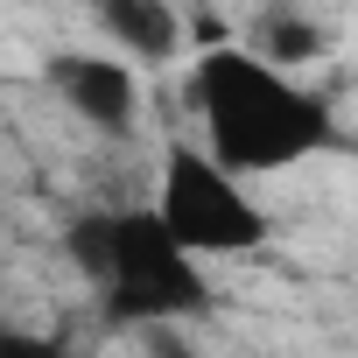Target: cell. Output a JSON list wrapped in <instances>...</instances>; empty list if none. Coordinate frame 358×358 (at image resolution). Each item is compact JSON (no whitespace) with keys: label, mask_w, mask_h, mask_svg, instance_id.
I'll return each instance as SVG.
<instances>
[{"label":"cell","mask_w":358,"mask_h":358,"mask_svg":"<svg viewBox=\"0 0 358 358\" xmlns=\"http://www.w3.org/2000/svg\"><path fill=\"white\" fill-rule=\"evenodd\" d=\"M190 106L204 113V127H211L204 155L225 176L288 169L330 141L323 99H309L288 71L260 64L253 50H204V64L190 71Z\"/></svg>","instance_id":"1"},{"label":"cell","mask_w":358,"mask_h":358,"mask_svg":"<svg viewBox=\"0 0 358 358\" xmlns=\"http://www.w3.org/2000/svg\"><path fill=\"white\" fill-rule=\"evenodd\" d=\"M106 302L120 323H169L211 302V281L197 274V260L169 239V225L155 211H113V260H106Z\"/></svg>","instance_id":"2"},{"label":"cell","mask_w":358,"mask_h":358,"mask_svg":"<svg viewBox=\"0 0 358 358\" xmlns=\"http://www.w3.org/2000/svg\"><path fill=\"white\" fill-rule=\"evenodd\" d=\"M155 218L169 225V239L190 260H204V253H253L267 239V211L239 190V176H225L204 148H183V141H176L169 162H162Z\"/></svg>","instance_id":"3"},{"label":"cell","mask_w":358,"mask_h":358,"mask_svg":"<svg viewBox=\"0 0 358 358\" xmlns=\"http://www.w3.org/2000/svg\"><path fill=\"white\" fill-rule=\"evenodd\" d=\"M50 92L78 113V120H92L99 134H127L134 127V71L127 64H113V57H50Z\"/></svg>","instance_id":"4"},{"label":"cell","mask_w":358,"mask_h":358,"mask_svg":"<svg viewBox=\"0 0 358 358\" xmlns=\"http://www.w3.org/2000/svg\"><path fill=\"white\" fill-rule=\"evenodd\" d=\"M92 15L127 57H148V64L176 57V43H183V15H176L169 0H99Z\"/></svg>","instance_id":"5"},{"label":"cell","mask_w":358,"mask_h":358,"mask_svg":"<svg viewBox=\"0 0 358 358\" xmlns=\"http://www.w3.org/2000/svg\"><path fill=\"white\" fill-rule=\"evenodd\" d=\"M253 57L274 64V71H295V64L323 57V29L302 22V15H288V8H267V15H260V50H253Z\"/></svg>","instance_id":"6"},{"label":"cell","mask_w":358,"mask_h":358,"mask_svg":"<svg viewBox=\"0 0 358 358\" xmlns=\"http://www.w3.org/2000/svg\"><path fill=\"white\" fill-rule=\"evenodd\" d=\"M71 260H78V274L106 281V260H113V211H92V218L71 225Z\"/></svg>","instance_id":"7"},{"label":"cell","mask_w":358,"mask_h":358,"mask_svg":"<svg viewBox=\"0 0 358 358\" xmlns=\"http://www.w3.org/2000/svg\"><path fill=\"white\" fill-rule=\"evenodd\" d=\"M0 358H64L50 337H15V330H0Z\"/></svg>","instance_id":"8"},{"label":"cell","mask_w":358,"mask_h":358,"mask_svg":"<svg viewBox=\"0 0 358 358\" xmlns=\"http://www.w3.org/2000/svg\"><path fill=\"white\" fill-rule=\"evenodd\" d=\"M148 358H197V351H190L183 337H176L169 323H148Z\"/></svg>","instance_id":"9"},{"label":"cell","mask_w":358,"mask_h":358,"mask_svg":"<svg viewBox=\"0 0 358 358\" xmlns=\"http://www.w3.org/2000/svg\"><path fill=\"white\" fill-rule=\"evenodd\" d=\"M190 36H197L204 50H232V29H225L218 15H197V22H190Z\"/></svg>","instance_id":"10"}]
</instances>
